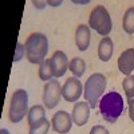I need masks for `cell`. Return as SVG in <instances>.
I'll list each match as a JSON object with an SVG mask.
<instances>
[{
    "instance_id": "277c9868",
    "label": "cell",
    "mask_w": 134,
    "mask_h": 134,
    "mask_svg": "<svg viewBox=\"0 0 134 134\" xmlns=\"http://www.w3.org/2000/svg\"><path fill=\"white\" fill-rule=\"evenodd\" d=\"M28 94L23 88H19L12 94L9 102V110H8V117L9 121L18 124L28 114Z\"/></svg>"
},
{
    "instance_id": "e0dca14e",
    "label": "cell",
    "mask_w": 134,
    "mask_h": 134,
    "mask_svg": "<svg viewBox=\"0 0 134 134\" xmlns=\"http://www.w3.org/2000/svg\"><path fill=\"white\" fill-rule=\"evenodd\" d=\"M122 26H124V30L127 34H134V7L126 9L124 20H122Z\"/></svg>"
},
{
    "instance_id": "8992f818",
    "label": "cell",
    "mask_w": 134,
    "mask_h": 134,
    "mask_svg": "<svg viewBox=\"0 0 134 134\" xmlns=\"http://www.w3.org/2000/svg\"><path fill=\"white\" fill-rule=\"evenodd\" d=\"M62 97V87L57 79H51L44 85L43 91V102L47 109H54L58 106Z\"/></svg>"
},
{
    "instance_id": "d6986e66",
    "label": "cell",
    "mask_w": 134,
    "mask_h": 134,
    "mask_svg": "<svg viewBox=\"0 0 134 134\" xmlns=\"http://www.w3.org/2000/svg\"><path fill=\"white\" fill-rule=\"evenodd\" d=\"M122 87H124V91L126 94L127 100L134 98V76L133 75H127L124 82H122Z\"/></svg>"
},
{
    "instance_id": "9a60e30c",
    "label": "cell",
    "mask_w": 134,
    "mask_h": 134,
    "mask_svg": "<svg viewBox=\"0 0 134 134\" xmlns=\"http://www.w3.org/2000/svg\"><path fill=\"white\" fill-rule=\"evenodd\" d=\"M54 75V70H52V64H51V59H46L39 64V78L42 81H51Z\"/></svg>"
},
{
    "instance_id": "8fae6325",
    "label": "cell",
    "mask_w": 134,
    "mask_h": 134,
    "mask_svg": "<svg viewBox=\"0 0 134 134\" xmlns=\"http://www.w3.org/2000/svg\"><path fill=\"white\" fill-rule=\"evenodd\" d=\"M118 69L125 75H130L134 71V48H127L119 55Z\"/></svg>"
},
{
    "instance_id": "4fadbf2b",
    "label": "cell",
    "mask_w": 134,
    "mask_h": 134,
    "mask_svg": "<svg viewBox=\"0 0 134 134\" xmlns=\"http://www.w3.org/2000/svg\"><path fill=\"white\" fill-rule=\"evenodd\" d=\"M113 52H114V44L113 40H111L109 36L102 38V40L99 42V46H98V57L102 62H109L113 57Z\"/></svg>"
},
{
    "instance_id": "44dd1931",
    "label": "cell",
    "mask_w": 134,
    "mask_h": 134,
    "mask_svg": "<svg viewBox=\"0 0 134 134\" xmlns=\"http://www.w3.org/2000/svg\"><path fill=\"white\" fill-rule=\"evenodd\" d=\"M90 134H110V133H109V130H107L105 126L97 125V126H94V127L90 130Z\"/></svg>"
},
{
    "instance_id": "52a82bcc",
    "label": "cell",
    "mask_w": 134,
    "mask_h": 134,
    "mask_svg": "<svg viewBox=\"0 0 134 134\" xmlns=\"http://www.w3.org/2000/svg\"><path fill=\"white\" fill-rule=\"evenodd\" d=\"M83 91V85L76 76L69 78L62 86V97L67 102H76Z\"/></svg>"
},
{
    "instance_id": "ffe728a7",
    "label": "cell",
    "mask_w": 134,
    "mask_h": 134,
    "mask_svg": "<svg viewBox=\"0 0 134 134\" xmlns=\"http://www.w3.org/2000/svg\"><path fill=\"white\" fill-rule=\"evenodd\" d=\"M24 46L21 43H18L16 44V50H15V57H14V62H19L21 58H23V55H24Z\"/></svg>"
},
{
    "instance_id": "5bb4252c",
    "label": "cell",
    "mask_w": 134,
    "mask_h": 134,
    "mask_svg": "<svg viewBox=\"0 0 134 134\" xmlns=\"http://www.w3.org/2000/svg\"><path fill=\"white\" fill-rule=\"evenodd\" d=\"M27 115H28L27 117L28 118V125L32 126L34 124H36V122L46 118V110H44V107L40 106V105H35L30 109Z\"/></svg>"
},
{
    "instance_id": "2e32d148",
    "label": "cell",
    "mask_w": 134,
    "mask_h": 134,
    "mask_svg": "<svg viewBox=\"0 0 134 134\" xmlns=\"http://www.w3.org/2000/svg\"><path fill=\"white\" fill-rule=\"evenodd\" d=\"M69 69L76 78H81L86 71V63L82 58H74L69 63Z\"/></svg>"
},
{
    "instance_id": "7402d4cb",
    "label": "cell",
    "mask_w": 134,
    "mask_h": 134,
    "mask_svg": "<svg viewBox=\"0 0 134 134\" xmlns=\"http://www.w3.org/2000/svg\"><path fill=\"white\" fill-rule=\"evenodd\" d=\"M127 102H129V117L134 122V98L133 99H129Z\"/></svg>"
},
{
    "instance_id": "5b68a950",
    "label": "cell",
    "mask_w": 134,
    "mask_h": 134,
    "mask_svg": "<svg viewBox=\"0 0 134 134\" xmlns=\"http://www.w3.org/2000/svg\"><path fill=\"white\" fill-rule=\"evenodd\" d=\"M88 27L95 30L99 35L107 36L111 31V18L110 14L107 12V9L103 5H97L90 14L88 18Z\"/></svg>"
},
{
    "instance_id": "ac0fdd59",
    "label": "cell",
    "mask_w": 134,
    "mask_h": 134,
    "mask_svg": "<svg viewBox=\"0 0 134 134\" xmlns=\"http://www.w3.org/2000/svg\"><path fill=\"white\" fill-rule=\"evenodd\" d=\"M50 124L51 122L47 118L36 122L32 126H30V134H47L50 129Z\"/></svg>"
},
{
    "instance_id": "30bf717a",
    "label": "cell",
    "mask_w": 134,
    "mask_h": 134,
    "mask_svg": "<svg viewBox=\"0 0 134 134\" xmlns=\"http://www.w3.org/2000/svg\"><path fill=\"white\" fill-rule=\"evenodd\" d=\"M72 121L78 126H85L90 117V105L87 102H78L72 109Z\"/></svg>"
},
{
    "instance_id": "7a4b0ae2",
    "label": "cell",
    "mask_w": 134,
    "mask_h": 134,
    "mask_svg": "<svg viewBox=\"0 0 134 134\" xmlns=\"http://www.w3.org/2000/svg\"><path fill=\"white\" fill-rule=\"evenodd\" d=\"M24 48L28 62L34 64H40L43 60H46V55L48 51V39L44 34L34 32L27 38Z\"/></svg>"
},
{
    "instance_id": "9c48e42d",
    "label": "cell",
    "mask_w": 134,
    "mask_h": 134,
    "mask_svg": "<svg viewBox=\"0 0 134 134\" xmlns=\"http://www.w3.org/2000/svg\"><path fill=\"white\" fill-rule=\"evenodd\" d=\"M51 64L54 75L57 78H60L66 74L67 69H69V60H67V55L63 51H55L54 55L51 57Z\"/></svg>"
},
{
    "instance_id": "cb8c5ba5",
    "label": "cell",
    "mask_w": 134,
    "mask_h": 134,
    "mask_svg": "<svg viewBox=\"0 0 134 134\" xmlns=\"http://www.w3.org/2000/svg\"><path fill=\"white\" fill-rule=\"evenodd\" d=\"M0 134H9V131L7 129H2V130H0Z\"/></svg>"
},
{
    "instance_id": "6da1fadb",
    "label": "cell",
    "mask_w": 134,
    "mask_h": 134,
    "mask_svg": "<svg viewBox=\"0 0 134 134\" xmlns=\"http://www.w3.org/2000/svg\"><path fill=\"white\" fill-rule=\"evenodd\" d=\"M124 98L117 91L105 94L99 100V111L102 118L109 124H115L117 119L124 113Z\"/></svg>"
},
{
    "instance_id": "7c38bea8",
    "label": "cell",
    "mask_w": 134,
    "mask_h": 134,
    "mask_svg": "<svg viewBox=\"0 0 134 134\" xmlns=\"http://www.w3.org/2000/svg\"><path fill=\"white\" fill-rule=\"evenodd\" d=\"M90 27L86 24L78 26L75 31V42H76V47L79 51H86L90 46Z\"/></svg>"
},
{
    "instance_id": "ba28073f",
    "label": "cell",
    "mask_w": 134,
    "mask_h": 134,
    "mask_svg": "<svg viewBox=\"0 0 134 134\" xmlns=\"http://www.w3.org/2000/svg\"><path fill=\"white\" fill-rule=\"evenodd\" d=\"M72 117L67 113L64 110H60L58 113H55L52 115V119H51V125H52V129L59 133V134H66L71 130V126H72Z\"/></svg>"
},
{
    "instance_id": "3957f363",
    "label": "cell",
    "mask_w": 134,
    "mask_h": 134,
    "mask_svg": "<svg viewBox=\"0 0 134 134\" xmlns=\"http://www.w3.org/2000/svg\"><path fill=\"white\" fill-rule=\"evenodd\" d=\"M105 88H106L105 75L95 72V74L88 76V79L85 83V98L91 109H95L98 106Z\"/></svg>"
},
{
    "instance_id": "603a6c76",
    "label": "cell",
    "mask_w": 134,
    "mask_h": 134,
    "mask_svg": "<svg viewBox=\"0 0 134 134\" xmlns=\"http://www.w3.org/2000/svg\"><path fill=\"white\" fill-rule=\"evenodd\" d=\"M47 4H52V7H58L62 4V2H47Z\"/></svg>"
}]
</instances>
